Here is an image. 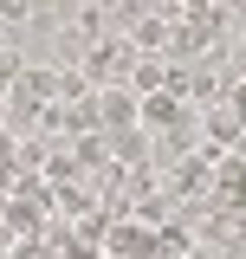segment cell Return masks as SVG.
I'll return each mask as SVG.
<instances>
[{
	"label": "cell",
	"instance_id": "cell-1",
	"mask_svg": "<svg viewBox=\"0 0 246 259\" xmlns=\"http://www.w3.org/2000/svg\"><path fill=\"white\" fill-rule=\"evenodd\" d=\"M208 201H220V214H246V162L240 156H214Z\"/></svg>",
	"mask_w": 246,
	"mask_h": 259
},
{
	"label": "cell",
	"instance_id": "cell-4",
	"mask_svg": "<svg viewBox=\"0 0 246 259\" xmlns=\"http://www.w3.org/2000/svg\"><path fill=\"white\" fill-rule=\"evenodd\" d=\"M188 253H194V233L188 227H175V221L155 227V259H188Z\"/></svg>",
	"mask_w": 246,
	"mask_h": 259
},
{
	"label": "cell",
	"instance_id": "cell-6",
	"mask_svg": "<svg viewBox=\"0 0 246 259\" xmlns=\"http://www.w3.org/2000/svg\"><path fill=\"white\" fill-rule=\"evenodd\" d=\"M13 246H20V240H13V233H0V259H13Z\"/></svg>",
	"mask_w": 246,
	"mask_h": 259
},
{
	"label": "cell",
	"instance_id": "cell-3",
	"mask_svg": "<svg viewBox=\"0 0 246 259\" xmlns=\"http://www.w3.org/2000/svg\"><path fill=\"white\" fill-rule=\"evenodd\" d=\"M104 246H110V259H155V233L136 221H117L104 233Z\"/></svg>",
	"mask_w": 246,
	"mask_h": 259
},
{
	"label": "cell",
	"instance_id": "cell-5",
	"mask_svg": "<svg viewBox=\"0 0 246 259\" xmlns=\"http://www.w3.org/2000/svg\"><path fill=\"white\" fill-rule=\"evenodd\" d=\"M227 110H233V117H240V130H246V78L233 84V91H227Z\"/></svg>",
	"mask_w": 246,
	"mask_h": 259
},
{
	"label": "cell",
	"instance_id": "cell-2",
	"mask_svg": "<svg viewBox=\"0 0 246 259\" xmlns=\"http://www.w3.org/2000/svg\"><path fill=\"white\" fill-rule=\"evenodd\" d=\"M91 117L104 136H117V130H136V97L130 84H110V91H91Z\"/></svg>",
	"mask_w": 246,
	"mask_h": 259
}]
</instances>
